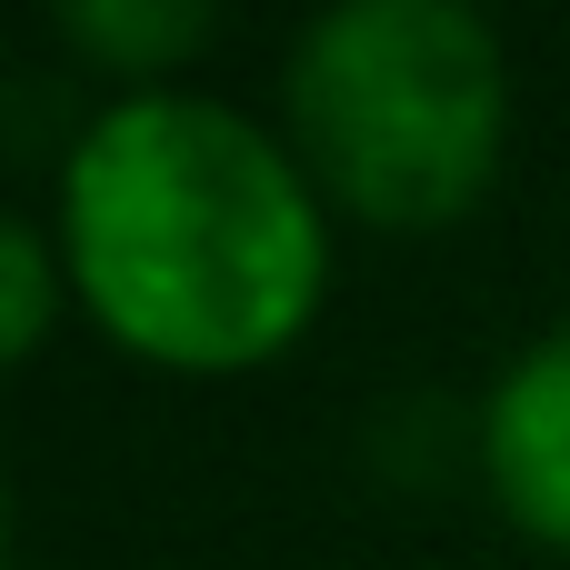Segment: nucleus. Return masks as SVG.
Listing matches in <instances>:
<instances>
[{
	"instance_id": "f257e3e1",
	"label": "nucleus",
	"mask_w": 570,
	"mask_h": 570,
	"mask_svg": "<svg viewBox=\"0 0 570 570\" xmlns=\"http://www.w3.org/2000/svg\"><path fill=\"white\" fill-rule=\"evenodd\" d=\"M60 230L100 331L180 371L271 361L331 281L301 160L240 110L170 90H140L80 130Z\"/></svg>"
},
{
	"instance_id": "39448f33",
	"label": "nucleus",
	"mask_w": 570,
	"mask_h": 570,
	"mask_svg": "<svg viewBox=\"0 0 570 570\" xmlns=\"http://www.w3.org/2000/svg\"><path fill=\"white\" fill-rule=\"evenodd\" d=\"M50 301H60V271H50V240L30 220L0 210V361H20L40 331H50Z\"/></svg>"
},
{
	"instance_id": "20e7f679",
	"label": "nucleus",
	"mask_w": 570,
	"mask_h": 570,
	"mask_svg": "<svg viewBox=\"0 0 570 570\" xmlns=\"http://www.w3.org/2000/svg\"><path fill=\"white\" fill-rule=\"evenodd\" d=\"M60 30H70L80 50L120 60V70H160V60H180V50L210 40V10H200V0H70Z\"/></svg>"
},
{
	"instance_id": "7ed1b4c3",
	"label": "nucleus",
	"mask_w": 570,
	"mask_h": 570,
	"mask_svg": "<svg viewBox=\"0 0 570 570\" xmlns=\"http://www.w3.org/2000/svg\"><path fill=\"white\" fill-rule=\"evenodd\" d=\"M491 481L521 511V531L570 551V331H551L491 391Z\"/></svg>"
},
{
	"instance_id": "f03ea898",
	"label": "nucleus",
	"mask_w": 570,
	"mask_h": 570,
	"mask_svg": "<svg viewBox=\"0 0 570 570\" xmlns=\"http://www.w3.org/2000/svg\"><path fill=\"white\" fill-rule=\"evenodd\" d=\"M501 110V40L461 0H341L291 50V120L311 170L391 230H431L481 200Z\"/></svg>"
}]
</instances>
